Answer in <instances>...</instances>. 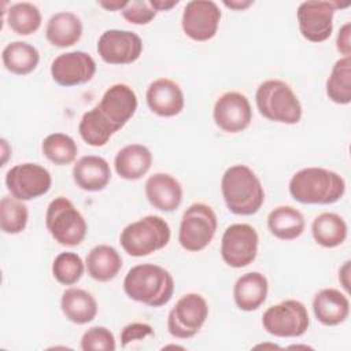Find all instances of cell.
Returning a JSON list of instances; mask_svg holds the SVG:
<instances>
[{
	"instance_id": "cell-22",
	"label": "cell",
	"mask_w": 351,
	"mask_h": 351,
	"mask_svg": "<svg viewBox=\"0 0 351 351\" xmlns=\"http://www.w3.org/2000/svg\"><path fill=\"white\" fill-rule=\"evenodd\" d=\"M267 292V278L259 271H250L237 278L233 288V298L240 310L254 311L265 303Z\"/></svg>"
},
{
	"instance_id": "cell-16",
	"label": "cell",
	"mask_w": 351,
	"mask_h": 351,
	"mask_svg": "<svg viewBox=\"0 0 351 351\" xmlns=\"http://www.w3.org/2000/svg\"><path fill=\"white\" fill-rule=\"evenodd\" d=\"M96 73L95 59L84 51L58 55L51 63L52 80L60 86H75L89 82Z\"/></svg>"
},
{
	"instance_id": "cell-24",
	"label": "cell",
	"mask_w": 351,
	"mask_h": 351,
	"mask_svg": "<svg viewBox=\"0 0 351 351\" xmlns=\"http://www.w3.org/2000/svg\"><path fill=\"white\" fill-rule=\"evenodd\" d=\"M47 40L58 48H67L77 44L82 36L81 19L70 12L60 11L53 14L45 27Z\"/></svg>"
},
{
	"instance_id": "cell-13",
	"label": "cell",
	"mask_w": 351,
	"mask_h": 351,
	"mask_svg": "<svg viewBox=\"0 0 351 351\" xmlns=\"http://www.w3.org/2000/svg\"><path fill=\"white\" fill-rule=\"evenodd\" d=\"M137 104V96L129 85L114 84L103 93L95 108L117 133L134 115Z\"/></svg>"
},
{
	"instance_id": "cell-29",
	"label": "cell",
	"mask_w": 351,
	"mask_h": 351,
	"mask_svg": "<svg viewBox=\"0 0 351 351\" xmlns=\"http://www.w3.org/2000/svg\"><path fill=\"white\" fill-rule=\"evenodd\" d=\"M4 67L18 75H26L36 70L40 62L37 48L25 41H12L7 44L1 52Z\"/></svg>"
},
{
	"instance_id": "cell-42",
	"label": "cell",
	"mask_w": 351,
	"mask_h": 351,
	"mask_svg": "<svg viewBox=\"0 0 351 351\" xmlns=\"http://www.w3.org/2000/svg\"><path fill=\"white\" fill-rule=\"evenodd\" d=\"M97 4L108 11H118V10L122 11L126 7L128 1H99Z\"/></svg>"
},
{
	"instance_id": "cell-10",
	"label": "cell",
	"mask_w": 351,
	"mask_h": 351,
	"mask_svg": "<svg viewBox=\"0 0 351 351\" xmlns=\"http://www.w3.org/2000/svg\"><path fill=\"white\" fill-rule=\"evenodd\" d=\"M208 317L206 299L195 292L181 296L167 317V329L173 337L191 339L199 333Z\"/></svg>"
},
{
	"instance_id": "cell-20",
	"label": "cell",
	"mask_w": 351,
	"mask_h": 351,
	"mask_svg": "<svg viewBox=\"0 0 351 351\" xmlns=\"http://www.w3.org/2000/svg\"><path fill=\"white\" fill-rule=\"evenodd\" d=\"M73 178L77 186H80L84 191H103L111 180L110 165L101 156H82L75 162L73 167Z\"/></svg>"
},
{
	"instance_id": "cell-33",
	"label": "cell",
	"mask_w": 351,
	"mask_h": 351,
	"mask_svg": "<svg viewBox=\"0 0 351 351\" xmlns=\"http://www.w3.org/2000/svg\"><path fill=\"white\" fill-rule=\"evenodd\" d=\"M78 132L81 138L92 147L106 145L115 133L95 107L82 115L78 125Z\"/></svg>"
},
{
	"instance_id": "cell-14",
	"label": "cell",
	"mask_w": 351,
	"mask_h": 351,
	"mask_svg": "<svg viewBox=\"0 0 351 351\" xmlns=\"http://www.w3.org/2000/svg\"><path fill=\"white\" fill-rule=\"evenodd\" d=\"M221 10L211 0H192L184 7L181 26L184 33L195 41L211 40L218 30Z\"/></svg>"
},
{
	"instance_id": "cell-12",
	"label": "cell",
	"mask_w": 351,
	"mask_h": 351,
	"mask_svg": "<svg viewBox=\"0 0 351 351\" xmlns=\"http://www.w3.org/2000/svg\"><path fill=\"white\" fill-rule=\"evenodd\" d=\"M52 185L51 173L38 163H21L5 174V186L11 196L26 202L45 195Z\"/></svg>"
},
{
	"instance_id": "cell-9",
	"label": "cell",
	"mask_w": 351,
	"mask_h": 351,
	"mask_svg": "<svg viewBox=\"0 0 351 351\" xmlns=\"http://www.w3.org/2000/svg\"><path fill=\"white\" fill-rule=\"evenodd\" d=\"M350 3L308 0L300 3L296 11L299 30L302 36L311 43L328 40L333 30V15L336 10L348 7Z\"/></svg>"
},
{
	"instance_id": "cell-40",
	"label": "cell",
	"mask_w": 351,
	"mask_h": 351,
	"mask_svg": "<svg viewBox=\"0 0 351 351\" xmlns=\"http://www.w3.org/2000/svg\"><path fill=\"white\" fill-rule=\"evenodd\" d=\"M350 261H346L339 270V281L347 292L350 291Z\"/></svg>"
},
{
	"instance_id": "cell-6",
	"label": "cell",
	"mask_w": 351,
	"mask_h": 351,
	"mask_svg": "<svg viewBox=\"0 0 351 351\" xmlns=\"http://www.w3.org/2000/svg\"><path fill=\"white\" fill-rule=\"evenodd\" d=\"M45 225L55 241L66 247L81 244L88 232L85 218L64 196H58L48 204Z\"/></svg>"
},
{
	"instance_id": "cell-5",
	"label": "cell",
	"mask_w": 351,
	"mask_h": 351,
	"mask_svg": "<svg viewBox=\"0 0 351 351\" xmlns=\"http://www.w3.org/2000/svg\"><path fill=\"white\" fill-rule=\"evenodd\" d=\"M170 236V226L162 217L147 215L125 226L119 243L126 254L140 258L165 248Z\"/></svg>"
},
{
	"instance_id": "cell-2",
	"label": "cell",
	"mask_w": 351,
	"mask_h": 351,
	"mask_svg": "<svg viewBox=\"0 0 351 351\" xmlns=\"http://www.w3.org/2000/svg\"><path fill=\"white\" fill-rule=\"evenodd\" d=\"M344 192L343 177L324 167H304L289 181L291 196L303 204H332L340 200Z\"/></svg>"
},
{
	"instance_id": "cell-35",
	"label": "cell",
	"mask_w": 351,
	"mask_h": 351,
	"mask_svg": "<svg viewBox=\"0 0 351 351\" xmlns=\"http://www.w3.org/2000/svg\"><path fill=\"white\" fill-rule=\"evenodd\" d=\"M85 265L75 252H60L52 262V276L62 285H73L81 280Z\"/></svg>"
},
{
	"instance_id": "cell-7",
	"label": "cell",
	"mask_w": 351,
	"mask_h": 351,
	"mask_svg": "<svg viewBox=\"0 0 351 351\" xmlns=\"http://www.w3.org/2000/svg\"><path fill=\"white\" fill-rule=\"evenodd\" d=\"M217 215L214 210L204 203L191 204L182 214L178 241L189 252L204 250L217 232Z\"/></svg>"
},
{
	"instance_id": "cell-26",
	"label": "cell",
	"mask_w": 351,
	"mask_h": 351,
	"mask_svg": "<svg viewBox=\"0 0 351 351\" xmlns=\"http://www.w3.org/2000/svg\"><path fill=\"white\" fill-rule=\"evenodd\" d=\"M60 308L64 317L77 325L93 321L97 314L96 299L81 288H67L62 293Z\"/></svg>"
},
{
	"instance_id": "cell-21",
	"label": "cell",
	"mask_w": 351,
	"mask_h": 351,
	"mask_svg": "<svg viewBox=\"0 0 351 351\" xmlns=\"http://www.w3.org/2000/svg\"><path fill=\"white\" fill-rule=\"evenodd\" d=\"M313 311L322 325L335 326L347 319L350 314V300L339 289L325 288L315 293Z\"/></svg>"
},
{
	"instance_id": "cell-3",
	"label": "cell",
	"mask_w": 351,
	"mask_h": 351,
	"mask_svg": "<svg viewBox=\"0 0 351 351\" xmlns=\"http://www.w3.org/2000/svg\"><path fill=\"white\" fill-rule=\"evenodd\" d=\"M221 192L226 207L236 215H252L259 211L265 202L261 180L245 165L226 169L221 180Z\"/></svg>"
},
{
	"instance_id": "cell-44",
	"label": "cell",
	"mask_w": 351,
	"mask_h": 351,
	"mask_svg": "<svg viewBox=\"0 0 351 351\" xmlns=\"http://www.w3.org/2000/svg\"><path fill=\"white\" fill-rule=\"evenodd\" d=\"M7 147H8V144H7V141L4 140V138H1V148H3V165L7 162Z\"/></svg>"
},
{
	"instance_id": "cell-43",
	"label": "cell",
	"mask_w": 351,
	"mask_h": 351,
	"mask_svg": "<svg viewBox=\"0 0 351 351\" xmlns=\"http://www.w3.org/2000/svg\"><path fill=\"white\" fill-rule=\"evenodd\" d=\"M223 4L232 10H236V11H241V10H245L247 7L252 5L254 1L251 0H247V1H223Z\"/></svg>"
},
{
	"instance_id": "cell-38",
	"label": "cell",
	"mask_w": 351,
	"mask_h": 351,
	"mask_svg": "<svg viewBox=\"0 0 351 351\" xmlns=\"http://www.w3.org/2000/svg\"><path fill=\"white\" fill-rule=\"evenodd\" d=\"M152 335H154V329L148 324H143V322L129 324L121 332V346L126 347L132 341L143 340L147 336H152Z\"/></svg>"
},
{
	"instance_id": "cell-27",
	"label": "cell",
	"mask_w": 351,
	"mask_h": 351,
	"mask_svg": "<svg viewBox=\"0 0 351 351\" xmlns=\"http://www.w3.org/2000/svg\"><path fill=\"white\" fill-rule=\"evenodd\" d=\"M303 214L292 206H278L267 215V228L273 236L281 240L298 239L304 230Z\"/></svg>"
},
{
	"instance_id": "cell-19",
	"label": "cell",
	"mask_w": 351,
	"mask_h": 351,
	"mask_svg": "<svg viewBox=\"0 0 351 351\" xmlns=\"http://www.w3.org/2000/svg\"><path fill=\"white\" fill-rule=\"evenodd\" d=\"M144 189L151 206L165 213L177 210L182 202L181 184L167 173H155L148 177Z\"/></svg>"
},
{
	"instance_id": "cell-32",
	"label": "cell",
	"mask_w": 351,
	"mask_h": 351,
	"mask_svg": "<svg viewBox=\"0 0 351 351\" xmlns=\"http://www.w3.org/2000/svg\"><path fill=\"white\" fill-rule=\"evenodd\" d=\"M41 149L44 156L58 166L73 163L78 154V147L73 137L64 133L48 134L43 140Z\"/></svg>"
},
{
	"instance_id": "cell-31",
	"label": "cell",
	"mask_w": 351,
	"mask_h": 351,
	"mask_svg": "<svg viewBox=\"0 0 351 351\" xmlns=\"http://www.w3.org/2000/svg\"><path fill=\"white\" fill-rule=\"evenodd\" d=\"M5 21L14 33L29 36L41 26V12L32 3H15L5 11Z\"/></svg>"
},
{
	"instance_id": "cell-18",
	"label": "cell",
	"mask_w": 351,
	"mask_h": 351,
	"mask_svg": "<svg viewBox=\"0 0 351 351\" xmlns=\"http://www.w3.org/2000/svg\"><path fill=\"white\" fill-rule=\"evenodd\" d=\"M147 104L159 117H176L184 108V93L170 78H158L149 84L145 93Z\"/></svg>"
},
{
	"instance_id": "cell-30",
	"label": "cell",
	"mask_w": 351,
	"mask_h": 351,
	"mask_svg": "<svg viewBox=\"0 0 351 351\" xmlns=\"http://www.w3.org/2000/svg\"><path fill=\"white\" fill-rule=\"evenodd\" d=\"M326 95L337 104L351 101V56H343L333 64L326 80Z\"/></svg>"
},
{
	"instance_id": "cell-11",
	"label": "cell",
	"mask_w": 351,
	"mask_h": 351,
	"mask_svg": "<svg viewBox=\"0 0 351 351\" xmlns=\"http://www.w3.org/2000/svg\"><path fill=\"white\" fill-rule=\"evenodd\" d=\"M258 244V233L251 225L233 223L222 234L221 256L228 266L241 269L255 261Z\"/></svg>"
},
{
	"instance_id": "cell-4",
	"label": "cell",
	"mask_w": 351,
	"mask_h": 351,
	"mask_svg": "<svg viewBox=\"0 0 351 351\" xmlns=\"http://www.w3.org/2000/svg\"><path fill=\"white\" fill-rule=\"evenodd\" d=\"M256 107L266 119L295 125L302 118V104L292 88L281 80L263 81L255 93Z\"/></svg>"
},
{
	"instance_id": "cell-15",
	"label": "cell",
	"mask_w": 351,
	"mask_h": 351,
	"mask_svg": "<svg viewBox=\"0 0 351 351\" xmlns=\"http://www.w3.org/2000/svg\"><path fill=\"white\" fill-rule=\"evenodd\" d=\"M143 52V41L130 30L110 29L97 41V53L108 64H130Z\"/></svg>"
},
{
	"instance_id": "cell-36",
	"label": "cell",
	"mask_w": 351,
	"mask_h": 351,
	"mask_svg": "<svg viewBox=\"0 0 351 351\" xmlns=\"http://www.w3.org/2000/svg\"><path fill=\"white\" fill-rule=\"evenodd\" d=\"M115 348V337L106 326H92L81 337L84 351H114Z\"/></svg>"
},
{
	"instance_id": "cell-34",
	"label": "cell",
	"mask_w": 351,
	"mask_h": 351,
	"mask_svg": "<svg viewBox=\"0 0 351 351\" xmlns=\"http://www.w3.org/2000/svg\"><path fill=\"white\" fill-rule=\"evenodd\" d=\"M29 211L22 200L14 196H3L0 200V228L7 234H18L25 230Z\"/></svg>"
},
{
	"instance_id": "cell-39",
	"label": "cell",
	"mask_w": 351,
	"mask_h": 351,
	"mask_svg": "<svg viewBox=\"0 0 351 351\" xmlns=\"http://www.w3.org/2000/svg\"><path fill=\"white\" fill-rule=\"evenodd\" d=\"M336 48L337 51L346 56H351V23H344L337 34L336 38Z\"/></svg>"
},
{
	"instance_id": "cell-45",
	"label": "cell",
	"mask_w": 351,
	"mask_h": 351,
	"mask_svg": "<svg viewBox=\"0 0 351 351\" xmlns=\"http://www.w3.org/2000/svg\"><path fill=\"white\" fill-rule=\"evenodd\" d=\"M163 348H180V350H184V347H180V346H166Z\"/></svg>"
},
{
	"instance_id": "cell-8",
	"label": "cell",
	"mask_w": 351,
	"mask_h": 351,
	"mask_svg": "<svg viewBox=\"0 0 351 351\" xmlns=\"http://www.w3.org/2000/svg\"><path fill=\"white\" fill-rule=\"evenodd\" d=\"M263 329L277 337H299L310 325L306 306L295 299H287L269 307L262 315Z\"/></svg>"
},
{
	"instance_id": "cell-1",
	"label": "cell",
	"mask_w": 351,
	"mask_h": 351,
	"mask_svg": "<svg viewBox=\"0 0 351 351\" xmlns=\"http://www.w3.org/2000/svg\"><path fill=\"white\" fill-rule=\"evenodd\" d=\"M125 293L149 307H160L170 302L174 292L173 276L162 266L136 265L123 278Z\"/></svg>"
},
{
	"instance_id": "cell-23",
	"label": "cell",
	"mask_w": 351,
	"mask_h": 351,
	"mask_svg": "<svg viewBox=\"0 0 351 351\" xmlns=\"http://www.w3.org/2000/svg\"><path fill=\"white\" fill-rule=\"evenodd\" d=\"M152 165V154L143 144H129L118 151L114 159L117 174L128 181L140 180Z\"/></svg>"
},
{
	"instance_id": "cell-28",
	"label": "cell",
	"mask_w": 351,
	"mask_h": 351,
	"mask_svg": "<svg viewBox=\"0 0 351 351\" xmlns=\"http://www.w3.org/2000/svg\"><path fill=\"white\" fill-rule=\"evenodd\" d=\"M311 233L321 247L335 248L347 239V223L336 213H322L314 218Z\"/></svg>"
},
{
	"instance_id": "cell-37",
	"label": "cell",
	"mask_w": 351,
	"mask_h": 351,
	"mask_svg": "<svg viewBox=\"0 0 351 351\" xmlns=\"http://www.w3.org/2000/svg\"><path fill=\"white\" fill-rule=\"evenodd\" d=\"M156 15L149 1L145 0H132L128 1L126 7L122 10V16L133 25H147Z\"/></svg>"
},
{
	"instance_id": "cell-17",
	"label": "cell",
	"mask_w": 351,
	"mask_h": 351,
	"mask_svg": "<svg viewBox=\"0 0 351 351\" xmlns=\"http://www.w3.org/2000/svg\"><path fill=\"white\" fill-rule=\"evenodd\" d=\"M215 125L226 133H239L247 129L252 119L251 104L240 92H225L221 95L213 111Z\"/></svg>"
},
{
	"instance_id": "cell-41",
	"label": "cell",
	"mask_w": 351,
	"mask_h": 351,
	"mask_svg": "<svg viewBox=\"0 0 351 351\" xmlns=\"http://www.w3.org/2000/svg\"><path fill=\"white\" fill-rule=\"evenodd\" d=\"M149 4L152 5V8L156 12L158 11H169L178 4V0H151Z\"/></svg>"
},
{
	"instance_id": "cell-25",
	"label": "cell",
	"mask_w": 351,
	"mask_h": 351,
	"mask_svg": "<svg viewBox=\"0 0 351 351\" xmlns=\"http://www.w3.org/2000/svg\"><path fill=\"white\" fill-rule=\"evenodd\" d=\"M88 274L100 282H107L117 277L122 269V258L119 252L107 244L93 247L85 259Z\"/></svg>"
}]
</instances>
